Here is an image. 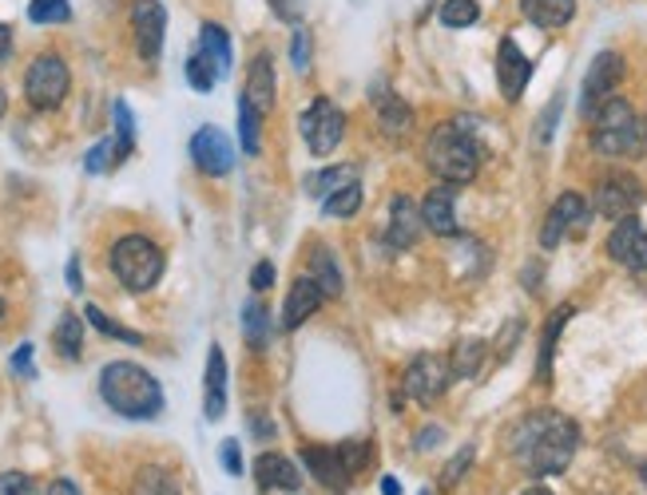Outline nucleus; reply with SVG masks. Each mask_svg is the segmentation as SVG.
Wrapping results in <instances>:
<instances>
[{"mask_svg":"<svg viewBox=\"0 0 647 495\" xmlns=\"http://www.w3.org/2000/svg\"><path fill=\"white\" fill-rule=\"evenodd\" d=\"M580 448V428L557 408H537L520 416L509 433V456L529 476H560Z\"/></svg>","mask_w":647,"mask_h":495,"instance_id":"1","label":"nucleus"},{"mask_svg":"<svg viewBox=\"0 0 647 495\" xmlns=\"http://www.w3.org/2000/svg\"><path fill=\"white\" fill-rule=\"evenodd\" d=\"M100 400L124 420H156L164 413V388L136 360H111L100 373Z\"/></svg>","mask_w":647,"mask_h":495,"instance_id":"2","label":"nucleus"},{"mask_svg":"<svg viewBox=\"0 0 647 495\" xmlns=\"http://www.w3.org/2000/svg\"><path fill=\"white\" fill-rule=\"evenodd\" d=\"M481 159H484L481 143H477V136L465 123L433 127V136H429V143H425L429 171L438 175L441 182H453V187L473 182L477 171H481Z\"/></svg>","mask_w":647,"mask_h":495,"instance_id":"3","label":"nucleus"},{"mask_svg":"<svg viewBox=\"0 0 647 495\" xmlns=\"http://www.w3.org/2000/svg\"><path fill=\"white\" fill-rule=\"evenodd\" d=\"M592 119V151L608 155V159H636L647 151V119L631 111L628 99L611 96Z\"/></svg>","mask_w":647,"mask_h":495,"instance_id":"4","label":"nucleus"},{"mask_svg":"<svg viewBox=\"0 0 647 495\" xmlns=\"http://www.w3.org/2000/svg\"><path fill=\"white\" fill-rule=\"evenodd\" d=\"M164 250L147 235H124L116 246H111V274L119 278V286L128 294H147L156 289L159 278H164Z\"/></svg>","mask_w":647,"mask_h":495,"instance_id":"5","label":"nucleus"},{"mask_svg":"<svg viewBox=\"0 0 647 495\" xmlns=\"http://www.w3.org/2000/svg\"><path fill=\"white\" fill-rule=\"evenodd\" d=\"M68 88H72V72H68L65 56L40 52L37 60L28 63V72H24V99H28V108L56 111L68 99Z\"/></svg>","mask_w":647,"mask_h":495,"instance_id":"6","label":"nucleus"},{"mask_svg":"<svg viewBox=\"0 0 647 495\" xmlns=\"http://www.w3.org/2000/svg\"><path fill=\"white\" fill-rule=\"evenodd\" d=\"M298 131H302V139H306V147H311L318 159H326L330 151H337V143L346 136V111L337 108L334 99L318 96L311 108L298 116Z\"/></svg>","mask_w":647,"mask_h":495,"instance_id":"7","label":"nucleus"},{"mask_svg":"<svg viewBox=\"0 0 647 495\" xmlns=\"http://www.w3.org/2000/svg\"><path fill=\"white\" fill-rule=\"evenodd\" d=\"M588 222H592V207H588L576 190H565V195L557 198V207L548 210L545 226H540V246H545V250H557L565 238H584L588 235Z\"/></svg>","mask_w":647,"mask_h":495,"instance_id":"8","label":"nucleus"},{"mask_svg":"<svg viewBox=\"0 0 647 495\" xmlns=\"http://www.w3.org/2000/svg\"><path fill=\"white\" fill-rule=\"evenodd\" d=\"M453 385V365L445 357H433V353H418V357L405 365V396H413L418 405H433L445 396V388Z\"/></svg>","mask_w":647,"mask_h":495,"instance_id":"9","label":"nucleus"},{"mask_svg":"<svg viewBox=\"0 0 647 495\" xmlns=\"http://www.w3.org/2000/svg\"><path fill=\"white\" fill-rule=\"evenodd\" d=\"M639 207H644V187L636 175H608L592 195V210L608 222H620V218L636 215Z\"/></svg>","mask_w":647,"mask_h":495,"instance_id":"10","label":"nucleus"},{"mask_svg":"<svg viewBox=\"0 0 647 495\" xmlns=\"http://www.w3.org/2000/svg\"><path fill=\"white\" fill-rule=\"evenodd\" d=\"M624 80V56L620 52H600L592 60V68H588V76H584V116H596V111L608 103L611 96H616V88H620Z\"/></svg>","mask_w":647,"mask_h":495,"instance_id":"11","label":"nucleus"},{"mask_svg":"<svg viewBox=\"0 0 647 495\" xmlns=\"http://www.w3.org/2000/svg\"><path fill=\"white\" fill-rule=\"evenodd\" d=\"M164 32H167V9L159 0H131V37H136V52L147 63H156L164 52Z\"/></svg>","mask_w":647,"mask_h":495,"instance_id":"12","label":"nucleus"},{"mask_svg":"<svg viewBox=\"0 0 647 495\" xmlns=\"http://www.w3.org/2000/svg\"><path fill=\"white\" fill-rule=\"evenodd\" d=\"M192 159L203 175L223 179V175L235 171V143H231L227 131H219V127H199L192 136Z\"/></svg>","mask_w":647,"mask_h":495,"instance_id":"13","label":"nucleus"},{"mask_svg":"<svg viewBox=\"0 0 647 495\" xmlns=\"http://www.w3.org/2000/svg\"><path fill=\"white\" fill-rule=\"evenodd\" d=\"M608 254H611V261H620L624 270L644 274L647 270V226L639 222L636 215L620 218L616 230L608 235Z\"/></svg>","mask_w":647,"mask_h":495,"instance_id":"14","label":"nucleus"},{"mask_svg":"<svg viewBox=\"0 0 647 495\" xmlns=\"http://www.w3.org/2000/svg\"><path fill=\"white\" fill-rule=\"evenodd\" d=\"M302 464H306V472L334 495L350 492V484H354V468L346 464L342 448H318V444H311V448H302Z\"/></svg>","mask_w":647,"mask_h":495,"instance_id":"15","label":"nucleus"},{"mask_svg":"<svg viewBox=\"0 0 647 495\" xmlns=\"http://www.w3.org/2000/svg\"><path fill=\"white\" fill-rule=\"evenodd\" d=\"M529 80H532V60L520 52L517 40L504 37L501 44H497V83H501V96L509 99V103H517V99L525 96V88H529Z\"/></svg>","mask_w":647,"mask_h":495,"instance_id":"16","label":"nucleus"},{"mask_svg":"<svg viewBox=\"0 0 647 495\" xmlns=\"http://www.w3.org/2000/svg\"><path fill=\"white\" fill-rule=\"evenodd\" d=\"M421 230H425L421 207H413V198L393 195L390 218H385V242H390V250H410V246H418Z\"/></svg>","mask_w":647,"mask_h":495,"instance_id":"17","label":"nucleus"},{"mask_svg":"<svg viewBox=\"0 0 647 495\" xmlns=\"http://www.w3.org/2000/svg\"><path fill=\"white\" fill-rule=\"evenodd\" d=\"M421 222H425V230H433V235H441V238H453L457 230H461V222H457L453 182H438V187L429 190L425 202H421Z\"/></svg>","mask_w":647,"mask_h":495,"instance_id":"18","label":"nucleus"},{"mask_svg":"<svg viewBox=\"0 0 647 495\" xmlns=\"http://www.w3.org/2000/svg\"><path fill=\"white\" fill-rule=\"evenodd\" d=\"M274 91H278V80H274V60L271 52H258L246 68V88H243V99L258 116H271L274 111Z\"/></svg>","mask_w":647,"mask_h":495,"instance_id":"19","label":"nucleus"},{"mask_svg":"<svg viewBox=\"0 0 647 495\" xmlns=\"http://www.w3.org/2000/svg\"><path fill=\"white\" fill-rule=\"evenodd\" d=\"M203 413L207 420H223L227 416V357L219 345H210L207 353V373H203Z\"/></svg>","mask_w":647,"mask_h":495,"instance_id":"20","label":"nucleus"},{"mask_svg":"<svg viewBox=\"0 0 647 495\" xmlns=\"http://www.w3.org/2000/svg\"><path fill=\"white\" fill-rule=\"evenodd\" d=\"M322 301H326V294H322L318 281H314L311 274L294 278L291 294H286V306H283V329H298V325L306 321V317L318 314Z\"/></svg>","mask_w":647,"mask_h":495,"instance_id":"21","label":"nucleus"},{"mask_svg":"<svg viewBox=\"0 0 647 495\" xmlns=\"http://www.w3.org/2000/svg\"><path fill=\"white\" fill-rule=\"evenodd\" d=\"M255 479L263 492H274V487H278V492H298V484H302L298 468H294L286 456H278V452H263V456L255 459Z\"/></svg>","mask_w":647,"mask_h":495,"instance_id":"22","label":"nucleus"},{"mask_svg":"<svg viewBox=\"0 0 647 495\" xmlns=\"http://www.w3.org/2000/svg\"><path fill=\"white\" fill-rule=\"evenodd\" d=\"M382 88V96H374L378 103V123H382V136L385 139H405L413 127V108L410 103H402V96H390L385 91V83H378Z\"/></svg>","mask_w":647,"mask_h":495,"instance_id":"23","label":"nucleus"},{"mask_svg":"<svg viewBox=\"0 0 647 495\" xmlns=\"http://www.w3.org/2000/svg\"><path fill=\"white\" fill-rule=\"evenodd\" d=\"M199 56H207L210 63H215V72H219V80L223 76H231V63H235V52H231V32L223 24H203L199 28V48H195Z\"/></svg>","mask_w":647,"mask_h":495,"instance_id":"24","label":"nucleus"},{"mask_svg":"<svg viewBox=\"0 0 647 495\" xmlns=\"http://www.w3.org/2000/svg\"><path fill=\"white\" fill-rule=\"evenodd\" d=\"M520 12L537 28H565L576 17V0H520Z\"/></svg>","mask_w":647,"mask_h":495,"instance_id":"25","label":"nucleus"},{"mask_svg":"<svg viewBox=\"0 0 647 495\" xmlns=\"http://www.w3.org/2000/svg\"><path fill=\"white\" fill-rule=\"evenodd\" d=\"M357 179H362V167H354V162H346V167H326V171L306 175V195L330 198L334 190L350 187V182H357Z\"/></svg>","mask_w":647,"mask_h":495,"instance_id":"26","label":"nucleus"},{"mask_svg":"<svg viewBox=\"0 0 647 495\" xmlns=\"http://www.w3.org/2000/svg\"><path fill=\"white\" fill-rule=\"evenodd\" d=\"M572 314H576L572 306H560L545 325V337H540V357H537V377L545 380V385L552 380V353H557V337H560V329H565Z\"/></svg>","mask_w":647,"mask_h":495,"instance_id":"27","label":"nucleus"},{"mask_svg":"<svg viewBox=\"0 0 647 495\" xmlns=\"http://www.w3.org/2000/svg\"><path fill=\"white\" fill-rule=\"evenodd\" d=\"M52 345L60 349L65 360H80L84 357V317L65 314L52 329Z\"/></svg>","mask_w":647,"mask_h":495,"instance_id":"28","label":"nucleus"},{"mask_svg":"<svg viewBox=\"0 0 647 495\" xmlns=\"http://www.w3.org/2000/svg\"><path fill=\"white\" fill-rule=\"evenodd\" d=\"M243 337L255 353H263L271 345V314L263 301H246L243 306Z\"/></svg>","mask_w":647,"mask_h":495,"instance_id":"29","label":"nucleus"},{"mask_svg":"<svg viewBox=\"0 0 647 495\" xmlns=\"http://www.w3.org/2000/svg\"><path fill=\"white\" fill-rule=\"evenodd\" d=\"M311 278L318 281V289L326 297H342V270H337L334 254H330L326 246H314V254H311Z\"/></svg>","mask_w":647,"mask_h":495,"instance_id":"30","label":"nucleus"},{"mask_svg":"<svg viewBox=\"0 0 647 495\" xmlns=\"http://www.w3.org/2000/svg\"><path fill=\"white\" fill-rule=\"evenodd\" d=\"M484 353H489V345L477 341V337H469V341L457 345L453 357H449V365H453V380H473L477 373H481V365H484Z\"/></svg>","mask_w":647,"mask_h":495,"instance_id":"31","label":"nucleus"},{"mask_svg":"<svg viewBox=\"0 0 647 495\" xmlns=\"http://www.w3.org/2000/svg\"><path fill=\"white\" fill-rule=\"evenodd\" d=\"M131 495H179V479L159 464L139 468V476L131 479Z\"/></svg>","mask_w":647,"mask_h":495,"instance_id":"32","label":"nucleus"},{"mask_svg":"<svg viewBox=\"0 0 647 495\" xmlns=\"http://www.w3.org/2000/svg\"><path fill=\"white\" fill-rule=\"evenodd\" d=\"M357 210H362V182H350V187L322 198V215L326 218H354Z\"/></svg>","mask_w":647,"mask_h":495,"instance_id":"33","label":"nucleus"},{"mask_svg":"<svg viewBox=\"0 0 647 495\" xmlns=\"http://www.w3.org/2000/svg\"><path fill=\"white\" fill-rule=\"evenodd\" d=\"M438 20L445 28H473L481 20V4L477 0H441Z\"/></svg>","mask_w":647,"mask_h":495,"instance_id":"34","label":"nucleus"},{"mask_svg":"<svg viewBox=\"0 0 647 495\" xmlns=\"http://www.w3.org/2000/svg\"><path fill=\"white\" fill-rule=\"evenodd\" d=\"M111 119H116V147H119V155L128 159L131 151H136V119H131V108L124 103V99H116L111 103Z\"/></svg>","mask_w":647,"mask_h":495,"instance_id":"35","label":"nucleus"},{"mask_svg":"<svg viewBox=\"0 0 647 495\" xmlns=\"http://www.w3.org/2000/svg\"><path fill=\"white\" fill-rule=\"evenodd\" d=\"M258 123H263V116L238 96V143H243L246 155H258V147H263V139H258Z\"/></svg>","mask_w":647,"mask_h":495,"instance_id":"36","label":"nucleus"},{"mask_svg":"<svg viewBox=\"0 0 647 495\" xmlns=\"http://www.w3.org/2000/svg\"><path fill=\"white\" fill-rule=\"evenodd\" d=\"M119 162H124V155H119L116 139H100V143L84 155V171H88V175H104V171H116Z\"/></svg>","mask_w":647,"mask_h":495,"instance_id":"37","label":"nucleus"},{"mask_svg":"<svg viewBox=\"0 0 647 495\" xmlns=\"http://www.w3.org/2000/svg\"><path fill=\"white\" fill-rule=\"evenodd\" d=\"M28 20L32 24H68L72 4L68 0H28Z\"/></svg>","mask_w":647,"mask_h":495,"instance_id":"38","label":"nucleus"},{"mask_svg":"<svg viewBox=\"0 0 647 495\" xmlns=\"http://www.w3.org/2000/svg\"><path fill=\"white\" fill-rule=\"evenodd\" d=\"M84 317H88V321L96 325L104 337H116V341H124V345H144V334H136V329H124L119 321H111V317L104 314L100 306H88V309H84Z\"/></svg>","mask_w":647,"mask_h":495,"instance_id":"39","label":"nucleus"},{"mask_svg":"<svg viewBox=\"0 0 647 495\" xmlns=\"http://www.w3.org/2000/svg\"><path fill=\"white\" fill-rule=\"evenodd\" d=\"M183 72H187V83H192L195 91H203V96H207V91H215V83H219L215 63H210L207 56H199V52H192V60H187V68H183Z\"/></svg>","mask_w":647,"mask_h":495,"instance_id":"40","label":"nucleus"},{"mask_svg":"<svg viewBox=\"0 0 647 495\" xmlns=\"http://www.w3.org/2000/svg\"><path fill=\"white\" fill-rule=\"evenodd\" d=\"M311 60H314V40L306 28H294V37H291V63H294V72H311Z\"/></svg>","mask_w":647,"mask_h":495,"instance_id":"41","label":"nucleus"},{"mask_svg":"<svg viewBox=\"0 0 647 495\" xmlns=\"http://www.w3.org/2000/svg\"><path fill=\"white\" fill-rule=\"evenodd\" d=\"M469 464H473V444H465V448L457 452V456L445 464V472H441V487H457V479L465 476Z\"/></svg>","mask_w":647,"mask_h":495,"instance_id":"42","label":"nucleus"},{"mask_svg":"<svg viewBox=\"0 0 647 495\" xmlns=\"http://www.w3.org/2000/svg\"><path fill=\"white\" fill-rule=\"evenodd\" d=\"M560 108H565V99L552 96V103H548V108H545V116L537 119V139H540V143H548V139H552V131H557V116H560Z\"/></svg>","mask_w":647,"mask_h":495,"instance_id":"43","label":"nucleus"},{"mask_svg":"<svg viewBox=\"0 0 647 495\" xmlns=\"http://www.w3.org/2000/svg\"><path fill=\"white\" fill-rule=\"evenodd\" d=\"M271 12L286 24H298L302 12H306V0H271Z\"/></svg>","mask_w":647,"mask_h":495,"instance_id":"44","label":"nucleus"},{"mask_svg":"<svg viewBox=\"0 0 647 495\" xmlns=\"http://www.w3.org/2000/svg\"><path fill=\"white\" fill-rule=\"evenodd\" d=\"M219 459H223V468H227V476H243V452H238V440H223Z\"/></svg>","mask_w":647,"mask_h":495,"instance_id":"45","label":"nucleus"},{"mask_svg":"<svg viewBox=\"0 0 647 495\" xmlns=\"http://www.w3.org/2000/svg\"><path fill=\"white\" fill-rule=\"evenodd\" d=\"M32 492V479L20 476V472H4L0 476V495H28Z\"/></svg>","mask_w":647,"mask_h":495,"instance_id":"46","label":"nucleus"},{"mask_svg":"<svg viewBox=\"0 0 647 495\" xmlns=\"http://www.w3.org/2000/svg\"><path fill=\"white\" fill-rule=\"evenodd\" d=\"M12 373H17V377H24V380H32L37 377V369H32V345H20L17 353H12Z\"/></svg>","mask_w":647,"mask_h":495,"instance_id":"47","label":"nucleus"},{"mask_svg":"<svg viewBox=\"0 0 647 495\" xmlns=\"http://www.w3.org/2000/svg\"><path fill=\"white\" fill-rule=\"evenodd\" d=\"M274 286V261H258L255 270H251V289L255 294H266Z\"/></svg>","mask_w":647,"mask_h":495,"instance_id":"48","label":"nucleus"},{"mask_svg":"<svg viewBox=\"0 0 647 495\" xmlns=\"http://www.w3.org/2000/svg\"><path fill=\"white\" fill-rule=\"evenodd\" d=\"M68 289L80 294L84 289V278H80V258H68Z\"/></svg>","mask_w":647,"mask_h":495,"instance_id":"49","label":"nucleus"},{"mask_svg":"<svg viewBox=\"0 0 647 495\" xmlns=\"http://www.w3.org/2000/svg\"><path fill=\"white\" fill-rule=\"evenodd\" d=\"M438 440H445V428H425V433L418 436V448H433Z\"/></svg>","mask_w":647,"mask_h":495,"instance_id":"50","label":"nucleus"},{"mask_svg":"<svg viewBox=\"0 0 647 495\" xmlns=\"http://www.w3.org/2000/svg\"><path fill=\"white\" fill-rule=\"evenodd\" d=\"M12 56V28L0 24V60H9Z\"/></svg>","mask_w":647,"mask_h":495,"instance_id":"51","label":"nucleus"},{"mask_svg":"<svg viewBox=\"0 0 647 495\" xmlns=\"http://www.w3.org/2000/svg\"><path fill=\"white\" fill-rule=\"evenodd\" d=\"M48 495H80V492H76V487L68 484V479H56V484L48 487Z\"/></svg>","mask_w":647,"mask_h":495,"instance_id":"52","label":"nucleus"},{"mask_svg":"<svg viewBox=\"0 0 647 495\" xmlns=\"http://www.w3.org/2000/svg\"><path fill=\"white\" fill-rule=\"evenodd\" d=\"M382 495H402V484H398L393 476H385L382 479Z\"/></svg>","mask_w":647,"mask_h":495,"instance_id":"53","label":"nucleus"},{"mask_svg":"<svg viewBox=\"0 0 647 495\" xmlns=\"http://www.w3.org/2000/svg\"><path fill=\"white\" fill-rule=\"evenodd\" d=\"M4 108H9V96H4V88H0V116H4Z\"/></svg>","mask_w":647,"mask_h":495,"instance_id":"54","label":"nucleus"},{"mask_svg":"<svg viewBox=\"0 0 647 495\" xmlns=\"http://www.w3.org/2000/svg\"><path fill=\"white\" fill-rule=\"evenodd\" d=\"M525 495H552V492H548V487H529Z\"/></svg>","mask_w":647,"mask_h":495,"instance_id":"55","label":"nucleus"},{"mask_svg":"<svg viewBox=\"0 0 647 495\" xmlns=\"http://www.w3.org/2000/svg\"><path fill=\"white\" fill-rule=\"evenodd\" d=\"M639 476H644V487H647V464H644V468H639Z\"/></svg>","mask_w":647,"mask_h":495,"instance_id":"56","label":"nucleus"},{"mask_svg":"<svg viewBox=\"0 0 647 495\" xmlns=\"http://www.w3.org/2000/svg\"><path fill=\"white\" fill-rule=\"evenodd\" d=\"M0 317H4V301H0Z\"/></svg>","mask_w":647,"mask_h":495,"instance_id":"57","label":"nucleus"},{"mask_svg":"<svg viewBox=\"0 0 647 495\" xmlns=\"http://www.w3.org/2000/svg\"><path fill=\"white\" fill-rule=\"evenodd\" d=\"M421 495H433V492H421Z\"/></svg>","mask_w":647,"mask_h":495,"instance_id":"58","label":"nucleus"}]
</instances>
